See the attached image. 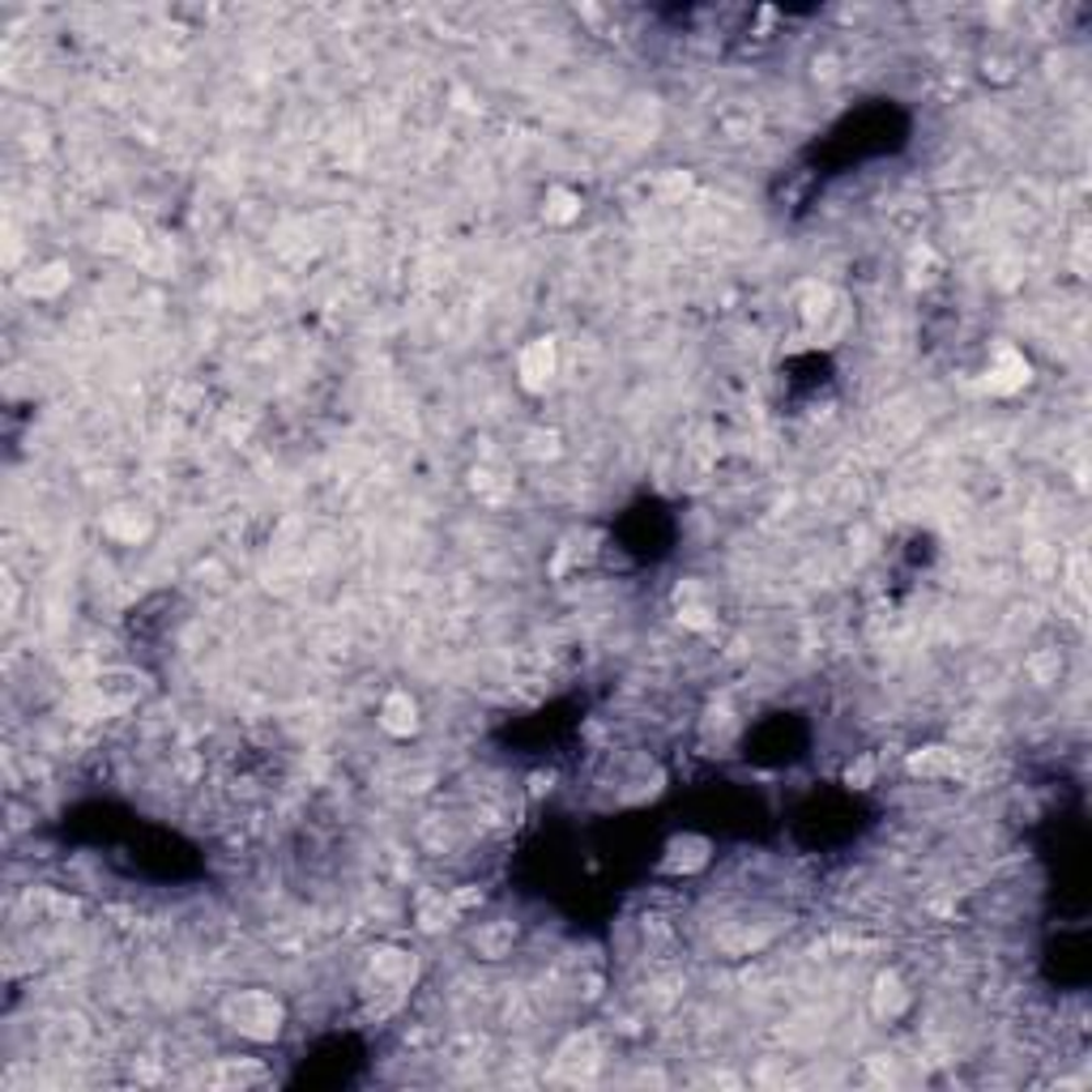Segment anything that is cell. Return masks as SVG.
I'll use <instances>...</instances> for the list:
<instances>
[{
  "instance_id": "6da1fadb",
  "label": "cell",
  "mask_w": 1092,
  "mask_h": 1092,
  "mask_svg": "<svg viewBox=\"0 0 1092 1092\" xmlns=\"http://www.w3.org/2000/svg\"><path fill=\"white\" fill-rule=\"evenodd\" d=\"M227 1012H231V1024L243 1033V1037H252V1042H273L277 1033H282V1003L273 999L270 990H239L231 1003H227Z\"/></svg>"
},
{
  "instance_id": "7a4b0ae2",
  "label": "cell",
  "mask_w": 1092,
  "mask_h": 1092,
  "mask_svg": "<svg viewBox=\"0 0 1092 1092\" xmlns=\"http://www.w3.org/2000/svg\"><path fill=\"white\" fill-rule=\"evenodd\" d=\"M516 367H521V385L525 389H546L550 385V376H555V346L538 338V342H530L521 359H516Z\"/></svg>"
},
{
  "instance_id": "3957f363",
  "label": "cell",
  "mask_w": 1092,
  "mask_h": 1092,
  "mask_svg": "<svg viewBox=\"0 0 1092 1092\" xmlns=\"http://www.w3.org/2000/svg\"><path fill=\"white\" fill-rule=\"evenodd\" d=\"M380 726L389 735H397V739L414 735L419 730V704H414V696L410 692H393L389 701H385V708H380Z\"/></svg>"
}]
</instances>
